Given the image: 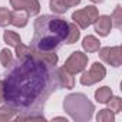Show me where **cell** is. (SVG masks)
Wrapping results in <instances>:
<instances>
[{
    "instance_id": "2",
    "label": "cell",
    "mask_w": 122,
    "mask_h": 122,
    "mask_svg": "<svg viewBox=\"0 0 122 122\" xmlns=\"http://www.w3.org/2000/svg\"><path fill=\"white\" fill-rule=\"evenodd\" d=\"M69 32V23L57 16L42 15L35 20V35L32 47L39 52H50L65 42Z\"/></svg>"
},
{
    "instance_id": "16",
    "label": "cell",
    "mask_w": 122,
    "mask_h": 122,
    "mask_svg": "<svg viewBox=\"0 0 122 122\" xmlns=\"http://www.w3.org/2000/svg\"><path fill=\"white\" fill-rule=\"evenodd\" d=\"M17 112L19 111H16L15 108H12L10 105L6 103L5 106L0 108V121H10V119H13L16 116Z\"/></svg>"
},
{
    "instance_id": "13",
    "label": "cell",
    "mask_w": 122,
    "mask_h": 122,
    "mask_svg": "<svg viewBox=\"0 0 122 122\" xmlns=\"http://www.w3.org/2000/svg\"><path fill=\"white\" fill-rule=\"evenodd\" d=\"M81 37V30L79 27L75 25V23H69V32H68V36L65 39V43L68 45H72V43H76Z\"/></svg>"
},
{
    "instance_id": "14",
    "label": "cell",
    "mask_w": 122,
    "mask_h": 122,
    "mask_svg": "<svg viewBox=\"0 0 122 122\" xmlns=\"http://www.w3.org/2000/svg\"><path fill=\"white\" fill-rule=\"evenodd\" d=\"M37 121V119H45L43 113L40 111H25L20 115L16 116V121Z\"/></svg>"
},
{
    "instance_id": "27",
    "label": "cell",
    "mask_w": 122,
    "mask_h": 122,
    "mask_svg": "<svg viewBox=\"0 0 122 122\" xmlns=\"http://www.w3.org/2000/svg\"><path fill=\"white\" fill-rule=\"evenodd\" d=\"M91 2H93V3H102L103 0H91Z\"/></svg>"
},
{
    "instance_id": "17",
    "label": "cell",
    "mask_w": 122,
    "mask_h": 122,
    "mask_svg": "<svg viewBox=\"0 0 122 122\" xmlns=\"http://www.w3.org/2000/svg\"><path fill=\"white\" fill-rule=\"evenodd\" d=\"M0 62L5 68H9L12 63H13V53L10 49H2L0 50Z\"/></svg>"
},
{
    "instance_id": "3",
    "label": "cell",
    "mask_w": 122,
    "mask_h": 122,
    "mask_svg": "<svg viewBox=\"0 0 122 122\" xmlns=\"http://www.w3.org/2000/svg\"><path fill=\"white\" fill-rule=\"evenodd\" d=\"M63 109L73 121H89L93 115V103L83 93L68 95L63 101Z\"/></svg>"
},
{
    "instance_id": "10",
    "label": "cell",
    "mask_w": 122,
    "mask_h": 122,
    "mask_svg": "<svg viewBox=\"0 0 122 122\" xmlns=\"http://www.w3.org/2000/svg\"><path fill=\"white\" fill-rule=\"evenodd\" d=\"M82 47H83L88 53H95V52L99 50L101 42H99L98 37H95V36H92V35H88V36L83 39V42H82Z\"/></svg>"
},
{
    "instance_id": "24",
    "label": "cell",
    "mask_w": 122,
    "mask_h": 122,
    "mask_svg": "<svg viewBox=\"0 0 122 122\" xmlns=\"http://www.w3.org/2000/svg\"><path fill=\"white\" fill-rule=\"evenodd\" d=\"M63 3L68 6V9L69 7H75L76 5H79L81 3V0H63Z\"/></svg>"
},
{
    "instance_id": "21",
    "label": "cell",
    "mask_w": 122,
    "mask_h": 122,
    "mask_svg": "<svg viewBox=\"0 0 122 122\" xmlns=\"http://www.w3.org/2000/svg\"><path fill=\"white\" fill-rule=\"evenodd\" d=\"M113 119H115V116L111 109H102V111H99V113L96 116L98 122H113Z\"/></svg>"
},
{
    "instance_id": "20",
    "label": "cell",
    "mask_w": 122,
    "mask_h": 122,
    "mask_svg": "<svg viewBox=\"0 0 122 122\" xmlns=\"http://www.w3.org/2000/svg\"><path fill=\"white\" fill-rule=\"evenodd\" d=\"M108 105H109V109L113 112V113H118V112H121L122 111V99L119 98V96H111V99L106 102Z\"/></svg>"
},
{
    "instance_id": "26",
    "label": "cell",
    "mask_w": 122,
    "mask_h": 122,
    "mask_svg": "<svg viewBox=\"0 0 122 122\" xmlns=\"http://www.w3.org/2000/svg\"><path fill=\"white\" fill-rule=\"evenodd\" d=\"M53 121H65V122H66V118H63V116H57V118H55Z\"/></svg>"
},
{
    "instance_id": "19",
    "label": "cell",
    "mask_w": 122,
    "mask_h": 122,
    "mask_svg": "<svg viewBox=\"0 0 122 122\" xmlns=\"http://www.w3.org/2000/svg\"><path fill=\"white\" fill-rule=\"evenodd\" d=\"M12 25V12L7 7H0V26L6 27Z\"/></svg>"
},
{
    "instance_id": "1",
    "label": "cell",
    "mask_w": 122,
    "mask_h": 122,
    "mask_svg": "<svg viewBox=\"0 0 122 122\" xmlns=\"http://www.w3.org/2000/svg\"><path fill=\"white\" fill-rule=\"evenodd\" d=\"M10 72L3 81V101L16 111H40L57 88L55 68L33 55L17 59L9 66Z\"/></svg>"
},
{
    "instance_id": "22",
    "label": "cell",
    "mask_w": 122,
    "mask_h": 122,
    "mask_svg": "<svg viewBox=\"0 0 122 122\" xmlns=\"http://www.w3.org/2000/svg\"><path fill=\"white\" fill-rule=\"evenodd\" d=\"M30 0H10V5L15 10H27Z\"/></svg>"
},
{
    "instance_id": "12",
    "label": "cell",
    "mask_w": 122,
    "mask_h": 122,
    "mask_svg": "<svg viewBox=\"0 0 122 122\" xmlns=\"http://www.w3.org/2000/svg\"><path fill=\"white\" fill-rule=\"evenodd\" d=\"M111 96H112V89L108 86H102L95 91V99L99 103H106L111 99Z\"/></svg>"
},
{
    "instance_id": "9",
    "label": "cell",
    "mask_w": 122,
    "mask_h": 122,
    "mask_svg": "<svg viewBox=\"0 0 122 122\" xmlns=\"http://www.w3.org/2000/svg\"><path fill=\"white\" fill-rule=\"evenodd\" d=\"M93 29L99 36H102V37L108 36L111 33V29H112L111 17L109 16H98L96 20L93 22Z\"/></svg>"
},
{
    "instance_id": "5",
    "label": "cell",
    "mask_w": 122,
    "mask_h": 122,
    "mask_svg": "<svg viewBox=\"0 0 122 122\" xmlns=\"http://www.w3.org/2000/svg\"><path fill=\"white\" fill-rule=\"evenodd\" d=\"M88 66V56L79 50L73 52L63 65V69L66 72H69L71 75H75V73H79V72H83Z\"/></svg>"
},
{
    "instance_id": "25",
    "label": "cell",
    "mask_w": 122,
    "mask_h": 122,
    "mask_svg": "<svg viewBox=\"0 0 122 122\" xmlns=\"http://www.w3.org/2000/svg\"><path fill=\"white\" fill-rule=\"evenodd\" d=\"M3 95H5V85L3 81H0V102H3Z\"/></svg>"
},
{
    "instance_id": "23",
    "label": "cell",
    "mask_w": 122,
    "mask_h": 122,
    "mask_svg": "<svg viewBox=\"0 0 122 122\" xmlns=\"http://www.w3.org/2000/svg\"><path fill=\"white\" fill-rule=\"evenodd\" d=\"M112 25H115V27H121V6H116V9L113 10V15L111 16Z\"/></svg>"
},
{
    "instance_id": "8",
    "label": "cell",
    "mask_w": 122,
    "mask_h": 122,
    "mask_svg": "<svg viewBox=\"0 0 122 122\" xmlns=\"http://www.w3.org/2000/svg\"><path fill=\"white\" fill-rule=\"evenodd\" d=\"M55 79H56V83L59 88H65V89H72L75 86V79L73 76L66 72L63 68H59V69H55Z\"/></svg>"
},
{
    "instance_id": "6",
    "label": "cell",
    "mask_w": 122,
    "mask_h": 122,
    "mask_svg": "<svg viewBox=\"0 0 122 122\" xmlns=\"http://www.w3.org/2000/svg\"><path fill=\"white\" fill-rule=\"evenodd\" d=\"M105 75H106L105 66L102 63H99V62H95V63H92L91 69L81 76V83L85 85V86H91V85L102 81L105 78Z\"/></svg>"
},
{
    "instance_id": "15",
    "label": "cell",
    "mask_w": 122,
    "mask_h": 122,
    "mask_svg": "<svg viewBox=\"0 0 122 122\" xmlns=\"http://www.w3.org/2000/svg\"><path fill=\"white\" fill-rule=\"evenodd\" d=\"M3 39H5V42H6L9 46H13V47H16V46H19V45L22 43L20 36H19L16 32H12V30H5Z\"/></svg>"
},
{
    "instance_id": "18",
    "label": "cell",
    "mask_w": 122,
    "mask_h": 122,
    "mask_svg": "<svg viewBox=\"0 0 122 122\" xmlns=\"http://www.w3.org/2000/svg\"><path fill=\"white\" fill-rule=\"evenodd\" d=\"M50 10L56 15H62L68 10V6L63 3V0H50Z\"/></svg>"
},
{
    "instance_id": "7",
    "label": "cell",
    "mask_w": 122,
    "mask_h": 122,
    "mask_svg": "<svg viewBox=\"0 0 122 122\" xmlns=\"http://www.w3.org/2000/svg\"><path fill=\"white\" fill-rule=\"evenodd\" d=\"M99 57L102 62L111 65V66H121L122 65V53H121V47L119 46H113V47H99Z\"/></svg>"
},
{
    "instance_id": "4",
    "label": "cell",
    "mask_w": 122,
    "mask_h": 122,
    "mask_svg": "<svg viewBox=\"0 0 122 122\" xmlns=\"http://www.w3.org/2000/svg\"><path fill=\"white\" fill-rule=\"evenodd\" d=\"M98 16H99V13H98V9L95 6H86L83 9L73 12L72 20L79 29H86L96 20Z\"/></svg>"
},
{
    "instance_id": "11",
    "label": "cell",
    "mask_w": 122,
    "mask_h": 122,
    "mask_svg": "<svg viewBox=\"0 0 122 122\" xmlns=\"http://www.w3.org/2000/svg\"><path fill=\"white\" fill-rule=\"evenodd\" d=\"M27 19H29V15L26 13V10L12 12V25L16 27H25L27 25Z\"/></svg>"
}]
</instances>
